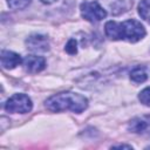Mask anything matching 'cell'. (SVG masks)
I'll list each match as a JSON object with an SVG mask.
<instances>
[{"mask_svg":"<svg viewBox=\"0 0 150 150\" xmlns=\"http://www.w3.org/2000/svg\"><path fill=\"white\" fill-rule=\"evenodd\" d=\"M104 32L111 40H125L129 42H137L146 34L144 26L134 19L123 22L107 21L104 25Z\"/></svg>","mask_w":150,"mask_h":150,"instance_id":"cell-1","label":"cell"},{"mask_svg":"<svg viewBox=\"0 0 150 150\" xmlns=\"http://www.w3.org/2000/svg\"><path fill=\"white\" fill-rule=\"evenodd\" d=\"M45 105L48 110L52 111H67L82 112L88 108V100L83 95L73 91H62L48 97L45 102Z\"/></svg>","mask_w":150,"mask_h":150,"instance_id":"cell-2","label":"cell"},{"mask_svg":"<svg viewBox=\"0 0 150 150\" xmlns=\"http://www.w3.org/2000/svg\"><path fill=\"white\" fill-rule=\"evenodd\" d=\"M7 112L12 114H27L32 110V100L26 94H14L12 95L4 105Z\"/></svg>","mask_w":150,"mask_h":150,"instance_id":"cell-3","label":"cell"},{"mask_svg":"<svg viewBox=\"0 0 150 150\" xmlns=\"http://www.w3.org/2000/svg\"><path fill=\"white\" fill-rule=\"evenodd\" d=\"M81 15L89 22H98L107 16L105 9L96 1H84L80 6Z\"/></svg>","mask_w":150,"mask_h":150,"instance_id":"cell-4","label":"cell"},{"mask_svg":"<svg viewBox=\"0 0 150 150\" xmlns=\"http://www.w3.org/2000/svg\"><path fill=\"white\" fill-rule=\"evenodd\" d=\"M27 48L34 53H45L49 50V41L45 35L33 34L26 40Z\"/></svg>","mask_w":150,"mask_h":150,"instance_id":"cell-5","label":"cell"},{"mask_svg":"<svg viewBox=\"0 0 150 150\" xmlns=\"http://www.w3.org/2000/svg\"><path fill=\"white\" fill-rule=\"evenodd\" d=\"M22 64H23V68L26 71L35 74V73H40L41 70H43L46 68V60L42 56L27 55L23 57Z\"/></svg>","mask_w":150,"mask_h":150,"instance_id":"cell-6","label":"cell"},{"mask_svg":"<svg viewBox=\"0 0 150 150\" xmlns=\"http://www.w3.org/2000/svg\"><path fill=\"white\" fill-rule=\"evenodd\" d=\"M0 59H1V66L5 69H13L20 63H22L23 60L18 53L12 50H2Z\"/></svg>","mask_w":150,"mask_h":150,"instance_id":"cell-7","label":"cell"},{"mask_svg":"<svg viewBox=\"0 0 150 150\" xmlns=\"http://www.w3.org/2000/svg\"><path fill=\"white\" fill-rule=\"evenodd\" d=\"M148 79V69L145 67L138 66L134 68L130 73V80L135 83H143Z\"/></svg>","mask_w":150,"mask_h":150,"instance_id":"cell-8","label":"cell"},{"mask_svg":"<svg viewBox=\"0 0 150 150\" xmlns=\"http://www.w3.org/2000/svg\"><path fill=\"white\" fill-rule=\"evenodd\" d=\"M148 122H149V121H146L145 118H135V120H132V121L130 122L129 129H130L131 131H134V132H142V131L149 125Z\"/></svg>","mask_w":150,"mask_h":150,"instance_id":"cell-9","label":"cell"},{"mask_svg":"<svg viewBox=\"0 0 150 150\" xmlns=\"http://www.w3.org/2000/svg\"><path fill=\"white\" fill-rule=\"evenodd\" d=\"M138 14L144 20H150V0H141L138 4Z\"/></svg>","mask_w":150,"mask_h":150,"instance_id":"cell-10","label":"cell"},{"mask_svg":"<svg viewBox=\"0 0 150 150\" xmlns=\"http://www.w3.org/2000/svg\"><path fill=\"white\" fill-rule=\"evenodd\" d=\"M30 1L32 0H7V4L12 9H23L28 7Z\"/></svg>","mask_w":150,"mask_h":150,"instance_id":"cell-11","label":"cell"},{"mask_svg":"<svg viewBox=\"0 0 150 150\" xmlns=\"http://www.w3.org/2000/svg\"><path fill=\"white\" fill-rule=\"evenodd\" d=\"M138 100L142 104L150 107V87H146L143 90H141V93L138 94Z\"/></svg>","mask_w":150,"mask_h":150,"instance_id":"cell-12","label":"cell"},{"mask_svg":"<svg viewBox=\"0 0 150 150\" xmlns=\"http://www.w3.org/2000/svg\"><path fill=\"white\" fill-rule=\"evenodd\" d=\"M64 50H66L68 54H70V55L76 54V53H77V42H76V40H75V39H70V40L67 42V45H66V47H64Z\"/></svg>","mask_w":150,"mask_h":150,"instance_id":"cell-13","label":"cell"},{"mask_svg":"<svg viewBox=\"0 0 150 150\" xmlns=\"http://www.w3.org/2000/svg\"><path fill=\"white\" fill-rule=\"evenodd\" d=\"M111 148H127V149H132L131 145H125V144H118V145H114Z\"/></svg>","mask_w":150,"mask_h":150,"instance_id":"cell-14","label":"cell"},{"mask_svg":"<svg viewBox=\"0 0 150 150\" xmlns=\"http://www.w3.org/2000/svg\"><path fill=\"white\" fill-rule=\"evenodd\" d=\"M41 2H43V4H47V5H49V4H53V2H55V1H57V0H40Z\"/></svg>","mask_w":150,"mask_h":150,"instance_id":"cell-15","label":"cell"}]
</instances>
